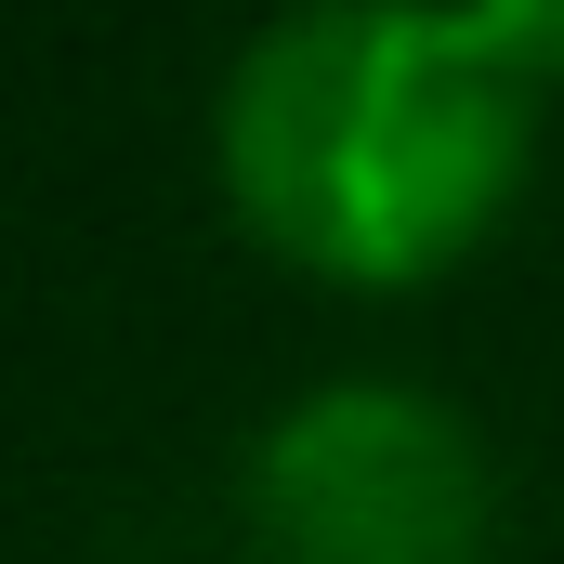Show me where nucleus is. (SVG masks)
I'll use <instances>...</instances> for the list:
<instances>
[{
    "instance_id": "nucleus-1",
    "label": "nucleus",
    "mask_w": 564,
    "mask_h": 564,
    "mask_svg": "<svg viewBox=\"0 0 564 564\" xmlns=\"http://www.w3.org/2000/svg\"><path fill=\"white\" fill-rule=\"evenodd\" d=\"M539 26L525 0L486 13H394V0H315L237 40L210 158L237 224L328 289H421L499 237L525 158H539Z\"/></svg>"
},
{
    "instance_id": "nucleus-2",
    "label": "nucleus",
    "mask_w": 564,
    "mask_h": 564,
    "mask_svg": "<svg viewBox=\"0 0 564 564\" xmlns=\"http://www.w3.org/2000/svg\"><path fill=\"white\" fill-rule=\"evenodd\" d=\"M250 564H486L499 552V446L459 394L408 368L302 381L237 459Z\"/></svg>"
}]
</instances>
